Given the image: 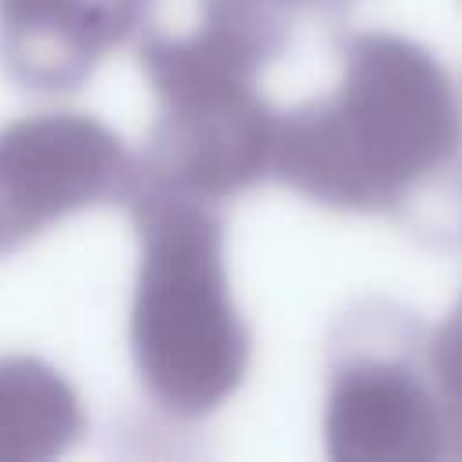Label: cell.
I'll list each match as a JSON object with an SVG mask.
<instances>
[{"mask_svg": "<svg viewBox=\"0 0 462 462\" xmlns=\"http://www.w3.org/2000/svg\"><path fill=\"white\" fill-rule=\"evenodd\" d=\"M134 184L123 137L87 112H32L0 126V256L54 220L126 199Z\"/></svg>", "mask_w": 462, "mask_h": 462, "instance_id": "5", "label": "cell"}, {"mask_svg": "<svg viewBox=\"0 0 462 462\" xmlns=\"http://www.w3.org/2000/svg\"><path fill=\"white\" fill-rule=\"evenodd\" d=\"M137 231L130 354L148 401L173 419L213 415L249 372V328L231 300L213 202L155 184L126 195Z\"/></svg>", "mask_w": 462, "mask_h": 462, "instance_id": "2", "label": "cell"}, {"mask_svg": "<svg viewBox=\"0 0 462 462\" xmlns=\"http://www.w3.org/2000/svg\"><path fill=\"white\" fill-rule=\"evenodd\" d=\"M462 148L444 65L408 36L357 32L328 97L278 116L271 177L343 213H393Z\"/></svg>", "mask_w": 462, "mask_h": 462, "instance_id": "1", "label": "cell"}, {"mask_svg": "<svg viewBox=\"0 0 462 462\" xmlns=\"http://www.w3.org/2000/svg\"><path fill=\"white\" fill-rule=\"evenodd\" d=\"M72 383L40 357H0V462H47L83 437Z\"/></svg>", "mask_w": 462, "mask_h": 462, "instance_id": "7", "label": "cell"}, {"mask_svg": "<svg viewBox=\"0 0 462 462\" xmlns=\"http://www.w3.org/2000/svg\"><path fill=\"white\" fill-rule=\"evenodd\" d=\"M401 318H354L336 343L325 448L336 462H430L444 451V422Z\"/></svg>", "mask_w": 462, "mask_h": 462, "instance_id": "4", "label": "cell"}, {"mask_svg": "<svg viewBox=\"0 0 462 462\" xmlns=\"http://www.w3.org/2000/svg\"><path fill=\"white\" fill-rule=\"evenodd\" d=\"M155 0H0V65L29 90H76Z\"/></svg>", "mask_w": 462, "mask_h": 462, "instance_id": "6", "label": "cell"}, {"mask_svg": "<svg viewBox=\"0 0 462 462\" xmlns=\"http://www.w3.org/2000/svg\"><path fill=\"white\" fill-rule=\"evenodd\" d=\"M159 101L137 180L202 202H224L263 177L274 162L278 112L260 83L209 76L148 79Z\"/></svg>", "mask_w": 462, "mask_h": 462, "instance_id": "3", "label": "cell"}, {"mask_svg": "<svg viewBox=\"0 0 462 462\" xmlns=\"http://www.w3.org/2000/svg\"><path fill=\"white\" fill-rule=\"evenodd\" d=\"M274 14H282L292 29L303 22V18H321V22H336L343 18L357 0H263Z\"/></svg>", "mask_w": 462, "mask_h": 462, "instance_id": "9", "label": "cell"}, {"mask_svg": "<svg viewBox=\"0 0 462 462\" xmlns=\"http://www.w3.org/2000/svg\"><path fill=\"white\" fill-rule=\"evenodd\" d=\"M422 368L440 408L444 451L462 458V296L430 332L422 346Z\"/></svg>", "mask_w": 462, "mask_h": 462, "instance_id": "8", "label": "cell"}]
</instances>
